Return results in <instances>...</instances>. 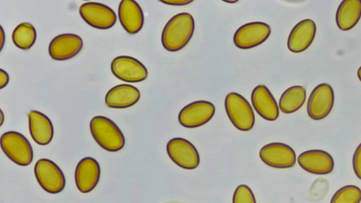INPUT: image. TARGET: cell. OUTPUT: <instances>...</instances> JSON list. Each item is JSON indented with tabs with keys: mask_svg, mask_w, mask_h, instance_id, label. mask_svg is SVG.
Instances as JSON below:
<instances>
[{
	"mask_svg": "<svg viewBox=\"0 0 361 203\" xmlns=\"http://www.w3.org/2000/svg\"><path fill=\"white\" fill-rule=\"evenodd\" d=\"M357 74L359 80L361 81V66L358 68Z\"/></svg>",
	"mask_w": 361,
	"mask_h": 203,
	"instance_id": "cell-30",
	"label": "cell"
},
{
	"mask_svg": "<svg viewBox=\"0 0 361 203\" xmlns=\"http://www.w3.org/2000/svg\"><path fill=\"white\" fill-rule=\"evenodd\" d=\"M1 124L0 125H1L2 123H3V121H4V114H3L2 111H1Z\"/></svg>",
	"mask_w": 361,
	"mask_h": 203,
	"instance_id": "cell-31",
	"label": "cell"
},
{
	"mask_svg": "<svg viewBox=\"0 0 361 203\" xmlns=\"http://www.w3.org/2000/svg\"><path fill=\"white\" fill-rule=\"evenodd\" d=\"M224 1L227 2V3H236V2H238L237 0H235V1Z\"/></svg>",
	"mask_w": 361,
	"mask_h": 203,
	"instance_id": "cell-32",
	"label": "cell"
},
{
	"mask_svg": "<svg viewBox=\"0 0 361 203\" xmlns=\"http://www.w3.org/2000/svg\"><path fill=\"white\" fill-rule=\"evenodd\" d=\"M214 113L215 106L212 102L198 100L182 108L178 113V120L182 126L194 128L208 123Z\"/></svg>",
	"mask_w": 361,
	"mask_h": 203,
	"instance_id": "cell-9",
	"label": "cell"
},
{
	"mask_svg": "<svg viewBox=\"0 0 361 203\" xmlns=\"http://www.w3.org/2000/svg\"><path fill=\"white\" fill-rule=\"evenodd\" d=\"M83 42L78 35L60 34L54 37L49 45V54L51 59L64 61L75 56L82 49Z\"/></svg>",
	"mask_w": 361,
	"mask_h": 203,
	"instance_id": "cell-13",
	"label": "cell"
},
{
	"mask_svg": "<svg viewBox=\"0 0 361 203\" xmlns=\"http://www.w3.org/2000/svg\"><path fill=\"white\" fill-rule=\"evenodd\" d=\"M4 39H5L4 32L2 27L1 26V33H0L1 50L2 49V47L4 46Z\"/></svg>",
	"mask_w": 361,
	"mask_h": 203,
	"instance_id": "cell-29",
	"label": "cell"
},
{
	"mask_svg": "<svg viewBox=\"0 0 361 203\" xmlns=\"http://www.w3.org/2000/svg\"><path fill=\"white\" fill-rule=\"evenodd\" d=\"M361 189L354 185L339 188L332 196L330 203H360Z\"/></svg>",
	"mask_w": 361,
	"mask_h": 203,
	"instance_id": "cell-24",
	"label": "cell"
},
{
	"mask_svg": "<svg viewBox=\"0 0 361 203\" xmlns=\"http://www.w3.org/2000/svg\"><path fill=\"white\" fill-rule=\"evenodd\" d=\"M361 18V0H343L338 6L336 22L338 27L347 31L354 27Z\"/></svg>",
	"mask_w": 361,
	"mask_h": 203,
	"instance_id": "cell-21",
	"label": "cell"
},
{
	"mask_svg": "<svg viewBox=\"0 0 361 203\" xmlns=\"http://www.w3.org/2000/svg\"><path fill=\"white\" fill-rule=\"evenodd\" d=\"M300 166L308 173L315 175H327L334 168L332 156L326 151L311 149L302 152L298 157Z\"/></svg>",
	"mask_w": 361,
	"mask_h": 203,
	"instance_id": "cell-14",
	"label": "cell"
},
{
	"mask_svg": "<svg viewBox=\"0 0 361 203\" xmlns=\"http://www.w3.org/2000/svg\"><path fill=\"white\" fill-rule=\"evenodd\" d=\"M8 81L9 76L8 73L3 69H0V89H2L6 86Z\"/></svg>",
	"mask_w": 361,
	"mask_h": 203,
	"instance_id": "cell-28",
	"label": "cell"
},
{
	"mask_svg": "<svg viewBox=\"0 0 361 203\" xmlns=\"http://www.w3.org/2000/svg\"><path fill=\"white\" fill-rule=\"evenodd\" d=\"M271 34L270 26L264 22H250L238 27L233 43L239 49H249L264 42Z\"/></svg>",
	"mask_w": 361,
	"mask_h": 203,
	"instance_id": "cell-7",
	"label": "cell"
},
{
	"mask_svg": "<svg viewBox=\"0 0 361 203\" xmlns=\"http://www.w3.org/2000/svg\"><path fill=\"white\" fill-rule=\"evenodd\" d=\"M316 31L317 26L312 20L304 19L298 22L288 35V49L293 53L304 51L312 43Z\"/></svg>",
	"mask_w": 361,
	"mask_h": 203,
	"instance_id": "cell-16",
	"label": "cell"
},
{
	"mask_svg": "<svg viewBox=\"0 0 361 203\" xmlns=\"http://www.w3.org/2000/svg\"><path fill=\"white\" fill-rule=\"evenodd\" d=\"M90 129L96 142L108 152H118L125 145L123 133L112 120L106 116L93 117L90 122Z\"/></svg>",
	"mask_w": 361,
	"mask_h": 203,
	"instance_id": "cell-2",
	"label": "cell"
},
{
	"mask_svg": "<svg viewBox=\"0 0 361 203\" xmlns=\"http://www.w3.org/2000/svg\"><path fill=\"white\" fill-rule=\"evenodd\" d=\"M34 173L39 185L46 192L56 194L64 189V174L51 160L45 158L37 160L34 167Z\"/></svg>",
	"mask_w": 361,
	"mask_h": 203,
	"instance_id": "cell-5",
	"label": "cell"
},
{
	"mask_svg": "<svg viewBox=\"0 0 361 203\" xmlns=\"http://www.w3.org/2000/svg\"><path fill=\"white\" fill-rule=\"evenodd\" d=\"M140 98V90L128 84H120L111 88L105 96V104L109 108L125 109L135 104Z\"/></svg>",
	"mask_w": 361,
	"mask_h": 203,
	"instance_id": "cell-19",
	"label": "cell"
},
{
	"mask_svg": "<svg viewBox=\"0 0 361 203\" xmlns=\"http://www.w3.org/2000/svg\"><path fill=\"white\" fill-rule=\"evenodd\" d=\"M233 203H257L252 190L246 185H239L233 195Z\"/></svg>",
	"mask_w": 361,
	"mask_h": 203,
	"instance_id": "cell-25",
	"label": "cell"
},
{
	"mask_svg": "<svg viewBox=\"0 0 361 203\" xmlns=\"http://www.w3.org/2000/svg\"><path fill=\"white\" fill-rule=\"evenodd\" d=\"M112 73L121 80L139 82L148 75L147 68L137 59L129 56H119L111 63Z\"/></svg>",
	"mask_w": 361,
	"mask_h": 203,
	"instance_id": "cell-12",
	"label": "cell"
},
{
	"mask_svg": "<svg viewBox=\"0 0 361 203\" xmlns=\"http://www.w3.org/2000/svg\"><path fill=\"white\" fill-rule=\"evenodd\" d=\"M353 168L355 176L361 180V143L357 147L353 154Z\"/></svg>",
	"mask_w": 361,
	"mask_h": 203,
	"instance_id": "cell-26",
	"label": "cell"
},
{
	"mask_svg": "<svg viewBox=\"0 0 361 203\" xmlns=\"http://www.w3.org/2000/svg\"><path fill=\"white\" fill-rule=\"evenodd\" d=\"M37 33L35 27L30 23L24 22L18 25L13 31V44L23 50H28L36 41Z\"/></svg>",
	"mask_w": 361,
	"mask_h": 203,
	"instance_id": "cell-23",
	"label": "cell"
},
{
	"mask_svg": "<svg viewBox=\"0 0 361 203\" xmlns=\"http://www.w3.org/2000/svg\"><path fill=\"white\" fill-rule=\"evenodd\" d=\"M306 99V90L300 85L286 89L281 95L279 108L284 113H292L300 109Z\"/></svg>",
	"mask_w": 361,
	"mask_h": 203,
	"instance_id": "cell-22",
	"label": "cell"
},
{
	"mask_svg": "<svg viewBox=\"0 0 361 203\" xmlns=\"http://www.w3.org/2000/svg\"><path fill=\"white\" fill-rule=\"evenodd\" d=\"M226 114L238 130H250L255 121L254 111L249 102L237 92L228 93L224 100Z\"/></svg>",
	"mask_w": 361,
	"mask_h": 203,
	"instance_id": "cell-3",
	"label": "cell"
},
{
	"mask_svg": "<svg viewBox=\"0 0 361 203\" xmlns=\"http://www.w3.org/2000/svg\"><path fill=\"white\" fill-rule=\"evenodd\" d=\"M1 147L6 156L15 164L25 166L33 159V149L30 142L21 133L8 131L1 136Z\"/></svg>",
	"mask_w": 361,
	"mask_h": 203,
	"instance_id": "cell-4",
	"label": "cell"
},
{
	"mask_svg": "<svg viewBox=\"0 0 361 203\" xmlns=\"http://www.w3.org/2000/svg\"><path fill=\"white\" fill-rule=\"evenodd\" d=\"M29 130L32 140L39 145H47L54 136L51 120L43 113L31 110L28 113Z\"/></svg>",
	"mask_w": 361,
	"mask_h": 203,
	"instance_id": "cell-20",
	"label": "cell"
},
{
	"mask_svg": "<svg viewBox=\"0 0 361 203\" xmlns=\"http://www.w3.org/2000/svg\"><path fill=\"white\" fill-rule=\"evenodd\" d=\"M166 152L169 158L184 169L192 170L200 164V158L197 149L186 139H171L166 144Z\"/></svg>",
	"mask_w": 361,
	"mask_h": 203,
	"instance_id": "cell-6",
	"label": "cell"
},
{
	"mask_svg": "<svg viewBox=\"0 0 361 203\" xmlns=\"http://www.w3.org/2000/svg\"><path fill=\"white\" fill-rule=\"evenodd\" d=\"M334 103V92L332 87L327 83L319 84L312 90L308 98L307 114L312 120H322L329 114Z\"/></svg>",
	"mask_w": 361,
	"mask_h": 203,
	"instance_id": "cell-8",
	"label": "cell"
},
{
	"mask_svg": "<svg viewBox=\"0 0 361 203\" xmlns=\"http://www.w3.org/2000/svg\"><path fill=\"white\" fill-rule=\"evenodd\" d=\"M194 30L192 16L186 12L178 13L171 18L163 28L161 37L162 46L169 51H178L190 42Z\"/></svg>",
	"mask_w": 361,
	"mask_h": 203,
	"instance_id": "cell-1",
	"label": "cell"
},
{
	"mask_svg": "<svg viewBox=\"0 0 361 203\" xmlns=\"http://www.w3.org/2000/svg\"><path fill=\"white\" fill-rule=\"evenodd\" d=\"M261 160L267 166L276 168H288L296 162L293 149L282 142H271L263 146L259 150Z\"/></svg>",
	"mask_w": 361,
	"mask_h": 203,
	"instance_id": "cell-11",
	"label": "cell"
},
{
	"mask_svg": "<svg viewBox=\"0 0 361 203\" xmlns=\"http://www.w3.org/2000/svg\"><path fill=\"white\" fill-rule=\"evenodd\" d=\"M81 18L90 26L100 30L112 27L116 22V15L108 6L98 2H86L79 8Z\"/></svg>",
	"mask_w": 361,
	"mask_h": 203,
	"instance_id": "cell-10",
	"label": "cell"
},
{
	"mask_svg": "<svg viewBox=\"0 0 361 203\" xmlns=\"http://www.w3.org/2000/svg\"><path fill=\"white\" fill-rule=\"evenodd\" d=\"M161 2L172 6H185L192 3V0H166V1H160Z\"/></svg>",
	"mask_w": 361,
	"mask_h": 203,
	"instance_id": "cell-27",
	"label": "cell"
},
{
	"mask_svg": "<svg viewBox=\"0 0 361 203\" xmlns=\"http://www.w3.org/2000/svg\"><path fill=\"white\" fill-rule=\"evenodd\" d=\"M119 21L130 35L140 31L144 25V14L140 6L134 0H122L118 8Z\"/></svg>",
	"mask_w": 361,
	"mask_h": 203,
	"instance_id": "cell-18",
	"label": "cell"
},
{
	"mask_svg": "<svg viewBox=\"0 0 361 203\" xmlns=\"http://www.w3.org/2000/svg\"><path fill=\"white\" fill-rule=\"evenodd\" d=\"M100 173V166L96 159L90 156L82 159L75 171V182L78 190L82 193L91 192L97 186Z\"/></svg>",
	"mask_w": 361,
	"mask_h": 203,
	"instance_id": "cell-15",
	"label": "cell"
},
{
	"mask_svg": "<svg viewBox=\"0 0 361 203\" xmlns=\"http://www.w3.org/2000/svg\"><path fill=\"white\" fill-rule=\"evenodd\" d=\"M251 102L256 112L264 119L276 120L279 108L270 90L264 85L256 86L251 93Z\"/></svg>",
	"mask_w": 361,
	"mask_h": 203,
	"instance_id": "cell-17",
	"label": "cell"
}]
</instances>
